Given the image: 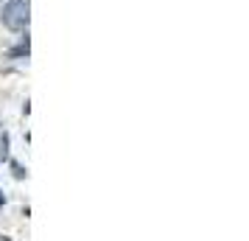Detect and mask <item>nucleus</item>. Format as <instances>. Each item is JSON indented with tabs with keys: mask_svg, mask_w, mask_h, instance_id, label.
Returning a JSON list of instances; mask_svg holds the SVG:
<instances>
[{
	"mask_svg": "<svg viewBox=\"0 0 249 241\" xmlns=\"http://www.w3.org/2000/svg\"><path fill=\"white\" fill-rule=\"evenodd\" d=\"M0 20L9 31H25L31 23V3L28 0H9L3 9H0Z\"/></svg>",
	"mask_w": 249,
	"mask_h": 241,
	"instance_id": "f257e3e1",
	"label": "nucleus"
},
{
	"mask_svg": "<svg viewBox=\"0 0 249 241\" xmlns=\"http://www.w3.org/2000/svg\"><path fill=\"white\" fill-rule=\"evenodd\" d=\"M0 160H3V163L12 160V140H9L6 132H0Z\"/></svg>",
	"mask_w": 249,
	"mask_h": 241,
	"instance_id": "f03ea898",
	"label": "nucleus"
},
{
	"mask_svg": "<svg viewBox=\"0 0 249 241\" xmlns=\"http://www.w3.org/2000/svg\"><path fill=\"white\" fill-rule=\"evenodd\" d=\"M28 51H31V48H28V37H25V39L20 42V45L9 51V56H12V59H17V56H28Z\"/></svg>",
	"mask_w": 249,
	"mask_h": 241,
	"instance_id": "7ed1b4c3",
	"label": "nucleus"
},
{
	"mask_svg": "<svg viewBox=\"0 0 249 241\" xmlns=\"http://www.w3.org/2000/svg\"><path fill=\"white\" fill-rule=\"evenodd\" d=\"M9 163H12V174H14V177H17V180H25V174H28V171H25L23 166H20L17 160H9Z\"/></svg>",
	"mask_w": 249,
	"mask_h": 241,
	"instance_id": "20e7f679",
	"label": "nucleus"
},
{
	"mask_svg": "<svg viewBox=\"0 0 249 241\" xmlns=\"http://www.w3.org/2000/svg\"><path fill=\"white\" fill-rule=\"evenodd\" d=\"M3 205H6V194L0 191V210H3Z\"/></svg>",
	"mask_w": 249,
	"mask_h": 241,
	"instance_id": "39448f33",
	"label": "nucleus"
},
{
	"mask_svg": "<svg viewBox=\"0 0 249 241\" xmlns=\"http://www.w3.org/2000/svg\"><path fill=\"white\" fill-rule=\"evenodd\" d=\"M0 9H3V0H0Z\"/></svg>",
	"mask_w": 249,
	"mask_h": 241,
	"instance_id": "423d86ee",
	"label": "nucleus"
}]
</instances>
